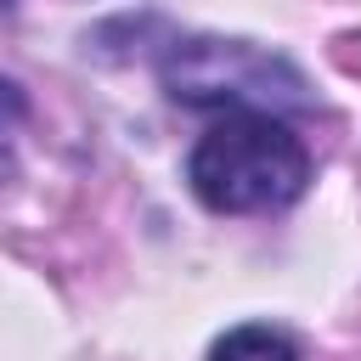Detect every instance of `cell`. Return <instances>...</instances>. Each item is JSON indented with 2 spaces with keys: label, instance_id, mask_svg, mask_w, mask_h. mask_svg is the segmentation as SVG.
<instances>
[{
  "label": "cell",
  "instance_id": "cell-1",
  "mask_svg": "<svg viewBox=\"0 0 361 361\" xmlns=\"http://www.w3.org/2000/svg\"><path fill=\"white\" fill-rule=\"evenodd\" d=\"M186 180L214 214H254L293 203L310 180V158L276 113L237 107L192 147Z\"/></svg>",
  "mask_w": 361,
  "mask_h": 361
},
{
  "label": "cell",
  "instance_id": "cell-2",
  "mask_svg": "<svg viewBox=\"0 0 361 361\" xmlns=\"http://www.w3.org/2000/svg\"><path fill=\"white\" fill-rule=\"evenodd\" d=\"M164 85L175 102L186 107H254V113H276L305 102V79L282 62L265 56L243 39H186L164 56Z\"/></svg>",
  "mask_w": 361,
  "mask_h": 361
},
{
  "label": "cell",
  "instance_id": "cell-3",
  "mask_svg": "<svg viewBox=\"0 0 361 361\" xmlns=\"http://www.w3.org/2000/svg\"><path fill=\"white\" fill-rule=\"evenodd\" d=\"M209 361H299V355H293V344H288L282 333H271V327H231V333L209 350Z\"/></svg>",
  "mask_w": 361,
  "mask_h": 361
},
{
  "label": "cell",
  "instance_id": "cell-4",
  "mask_svg": "<svg viewBox=\"0 0 361 361\" xmlns=\"http://www.w3.org/2000/svg\"><path fill=\"white\" fill-rule=\"evenodd\" d=\"M23 124H28V102H23V90L11 79H0V180H11V169H17Z\"/></svg>",
  "mask_w": 361,
  "mask_h": 361
},
{
  "label": "cell",
  "instance_id": "cell-5",
  "mask_svg": "<svg viewBox=\"0 0 361 361\" xmlns=\"http://www.w3.org/2000/svg\"><path fill=\"white\" fill-rule=\"evenodd\" d=\"M6 6H17V0H0V11H6Z\"/></svg>",
  "mask_w": 361,
  "mask_h": 361
}]
</instances>
